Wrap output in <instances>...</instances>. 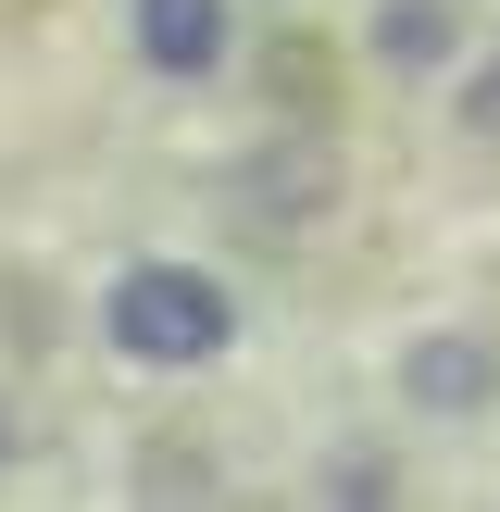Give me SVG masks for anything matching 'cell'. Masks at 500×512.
I'll return each mask as SVG.
<instances>
[{
	"instance_id": "cell-1",
	"label": "cell",
	"mask_w": 500,
	"mask_h": 512,
	"mask_svg": "<svg viewBox=\"0 0 500 512\" xmlns=\"http://www.w3.org/2000/svg\"><path fill=\"white\" fill-rule=\"evenodd\" d=\"M100 338L138 375H200V363L238 350V288L200 275V263H125L113 300H100Z\"/></svg>"
},
{
	"instance_id": "cell-2",
	"label": "cell",
	"mask_w": 500,
	"mask_h": 512,
	"mask_svg": "<svg viewBox=\"0 0 500 512\" xmlns=\"http://www.w3.org/2000/svg\"><path fill=\"white\" fill-rule=\"evenodd\" d=\"M125 38H138V63L163 88H200L238 50V0H125Z\"/></svg>"
},
{
	"instance_id": "cell-3",
	"label": "cell",
	"mask_w": 500,
	"mask_h": 512,
	"mask_svg": "<svg viewBox=\"0 0 500 512\" xmlns=\"http://www.w3.org/2000/svg\"><path fill=\"white\" fill-rule=\"evenodd\" d=\"M400 388H413L425 413H475V400L500 388V350H488V338H463V325H438V338H413Z\"/></svg>"
},
{
	"instance_id": "cell-4",
	"label": "cell",
	"mask_w": 500,
	"mask_h": 512,
	"mask_svg": "<svg viewBox=\"0 0 500 512\" xmlns=\"http://www.w3.org/2000/svg\"><path fill=\"white\" fill-rule=\"evenodd\" d=\"M363 38H375V63H388V75H438L450 50H463V13H450V0H375Z\"/></svg>"
},
{
	"instance_id": "cell-5",
	"label": "cell",
	"mask_w": 500,
	"mask_h": 512,
	"mask_svg": "<svg viewBox=\"0 0 500 512\" xmlns=\"http://www.w3.org/2000/svg\"><path fill=\"white\" fill-rule=\"evenodd\" d=\"M0 463H13V400H0Z\"/></svg>"
}]
</instances>
